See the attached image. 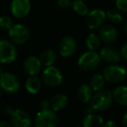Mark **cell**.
<instances>
[{"label":"cell","instance_id":"obj_40","mask_svg":"<svg viewBox=\"0 0 127 127\" xmlns=\"http://www.w3.org/2000/svg\"><path fill=\"white\" fill-rule=\"evenodd\" d=\"M77 127H83V126H77Z\"/></svg>","mask_w":127,"mask_h":127},{"label":"cell","instance_id":"obj_28","mask_svg":"<svg viewBox=\"0 0 127 127\" xmlns=\"http://www.w3.org/2000/svg\"><path fill=\"white\" fill-rule=\"evenodd\" d=\"M51 105H50V101L46 99H41L39 102V109L40 111H44V110H48V109H51Z\"/></svg>","mask_w":127,"mask_h":127},{"label":"cell","instance_id":"obj_33","mask_svg":"<svg viewBox=\"0 0 127 127\" xmlns=\"http://www.w3.org/2000/svg\"><path fill=\"white\" fill-rule=\"evenodd\" d=\"M122 126L123 127H127V112L125 113L124 117L122 119Z\"/></svg>","mask_w":127,"mask_h":127},{"label":"cell","instance_id":"obj_5","mask_svg":"<svg viewBox=\"0 0 127 127\" xmlns=\"http://www.w3.org/2000/svg\"><path fill=\"white\" fill-rule=\"evenodd\" d=\"M9 39L15 45H22L30 39V30L23 24H15L8 30Z\"/></svg>","mask_w":127,"mask_h":127},{"label":"cell","instance_id":"obj_12","mask_svg":"<svg viewBox=\"0 0 127 127\" xmlns=\"http://www.w3.org/2000/svg\"><path fill=\"white\" fill-rule=\"evenodd\" d=\"M77 49V42L71 35H65L58 44V52L64 58H69L75 54Z\"/></svg>","mask_w":127,"mask_h":127},{"label":"cell","instance_id":"obj_29","mask_svg":"<svg viewBox=\"0 0 127 127\" xmlns=\"http://www.w3.org/2000/svg\"><path fill=\"white\" fill-rule=\"evenodd\" d=\"M58 4L60 8L67 9L69 7H71V0H58Z\"/></svg>","mask_w":127,"mask_h":127},{"label":"cell","instance_id":"obj_13","mask_svg":"<svg viewBox=\"0 0 127 127\" xmlns=\"http://www.w3.org/2000/svg\"><path fill=\"white\" fill-rule=\"evenodd\" d=\"M98 54H99L101 60L105 61L109 64L118 63L119 62H120L121 58H122L120 51L117 48L110 45L102 48Z\"/></svg>","mask_w":127,"mask_h":127},{"label":"cell","instance_id":"obj_9","mask_svg":"<svg viewBox=\"0 0 127 127\" xmlns=\"http://www.w3.org/2000/svg\"><path fill=\"white\" fill-rule=\"evenodd\" d=\"M58 123V117L56 112L51 109L39 111L34 120L35 127H56Z\"/></svg>","mask_w":127,"mask_h":127},{"label":"cell","instance_id":"obj_7","mask_svg":"<svg viewBox=\"0 0 127 127\" xmlns=\"http://www.w3.org/2000/svg\"><path fill=\"white\" fill-rule=\"evenodd\" d=\"M20 87V80L15 74L4 72L0 76V89L7 94H15Z\"/></svg>","mask_w":127,"mask_h":127},{"label":"cell","instance_id":"obj_10","mask_svg":"<svg viewBox=\"0 0 127 127\" xmlns=\"http://www.w3.org/2000/svg\"><path fill=\"white\" fill-rule=\"evenodd\" d=\"M106 19V12L101 9H94L92 11H89L85 18V24L89 30H96L100 29L104 25Z\"/></svg>","mask_w":127,"mask_h":127},{"label":"cell","instance_id":"obj_30","mask_svg":"<svg viewBox=\"0 0 127 127\" xmlns=\"http://www.w3.org/2000/svg\"><path fill=\"white\" fill-rule=\"evenodd\" d=\"M120 54H121L122 58H124L125 60L127 61V42H126V43L121 47Z\"/></svg>","mask_w":127,"mask_h":127},{"label":"cell","instance_id":"obj_35","mask_svg":"<svg viewBox=\"0 0 127 127\" xmlns=\"http://www.w3.org/2000/svg\"><path fill=\"white\" fill-rule=\"evenodd\" d=\"M125 32H126V34L127 35V19H126V24H125Z\"/></svg>","mask_w":127,"mask_h":127},{"label":"cell","instance_id":"obj_19","mask_svg":"<svg viewBox=\"0 0 127 127\" xmlns=\"http://www.w3.org/2000/svg\"><path fill=\"white\" fill-rule=\"evenodd\" d=\"M42 88V80L37 75L30 76L25 81V89L31 94H37Z\"/></svg>","mask_w":127,"mask_h":127},{"label":"cell","instance_id":"obj_16","mask_svg":"<svg viewBox=\"0 0 127 127\" xmlns=\"http://www.w3.org/2000/svg\"><path fill=\"white\" fill-rule=\"evenodd\" d=\"M93 89L91 87L90 85H86V84L81 85L78 87V93H77L78 100L83 104H88L93 97Z\"/></svg>","mask_w":127,"mask_h":127},{"label":"cell","instance_id":"obj_17","mask_svg":"<svg viewBox=\"0 0 127 127\" xmlns=\"http://www.w3.org/2000/svg\"><path fill=\"white\" fill-rule=\"evenodd\" d=\"M68 104V98L64 94H57L51 98L50 101L51 109L54 112L61 111L66 107Z\"/></svg>","mask_w":127,"mask_h":127},{"label":"cell","instance_id":"obj_14","mask_svg":"<svg viewBox=\"0 0 127 127\" xmlns=\"http://www.w3.org/2000/svg\"><path fill=\"white\" fill-rule=\"evenodd\" d=\"M98 35L103 42L111 44L117 41L119 37V30L112 24H105L99 29Z\"/></svg>","mask_w":127,"mask_h":127},{"label":"cell","instance_id":"obj_2","mask_svg":"<svg viewBox=\"0 0 127 127\" xmlns=\"http://www.w3.org/2000/svg\"><path fill=\"white\" fill-rule=\"evenodd\" d=\"M113 101L112 93L106 89H101L93 94L91 100V105L95 111L102 112L110 108Z\"/></svg>","mask_w":127,"mask_h":127},{"label":"cell","instance_id":"obj_8","mask_svg":"<svg viewBox=\"0 0 127 127\" xmlns=\"http://www.w3.org/2000/svg\"><path fill=\"white\" fill-rule=\"evenodd\" d=\"M42 80L48 87H57L61 85L63 75L59 69L55 66L45 67L42 73Z\"/></svg>","mask_w":127,"mask_h":127},{"label":"cell","instance_id":"obj_24","mask_svg":"<svg viewBox=\"0 0 127 127\" xmlns=\"http://www.w3.org/2000/svg\"><path fill=\"white\" fill-rule=\"evenodd\" d=\"M105 77H104L103 74H95L92 76L90 80V86L94 92L99 91L103 89L104 86H105Z\"/></svg>","mask_w":127,"mask_h":127},{"label":"cell","instance_id":"obj_4","mask_svg":"<svg viewBox=\"0 0 127 127\" xmlns=\"http://www.w3.org/2000/svg\"><path fill=\"white\" fill-rule=\"evenodd\" d=\"M105 81L111 84H119L126 78L127 71L123 66L118 64H110L103 70Z\"/></svg>","mask_w":127,"mask_h":127},{"label":"cell","instance_id":"obj_20","mask_svg":"<svg viewBox=\"0 0 127 127\" xmlns=\"http://www.w3.org/2000/svg\"><path fill=\"white\" fill-rule=\"evenodd\" d=\"M40 62L44 67H50L53 66L57 61V53L54 49H44L40 55Z\"/></svg>","mask_w":127,"mask_h":127},{"label":"cell","instance_id":"obj_36","mask_svg":"<svg viewBox=\"0 0 127 127\" xmlns=\"http://www.w3.org/2000/svg\"><path fill=\"white\" fill-rule=\"evenodd\" d=\"M3 73H4V72H3V67H2L1 66H0V76H1L2 74H3Z\"/></svg>","mask_w":127,"mask_h":127},{"label":"cell","instance_id":"obj_23","mask_svg":"<svg viewBox=\"0 0 127 127\" xmlns=\"http://www.w3.org/2000/svg\"><path fill=\"white\" fill-rule=\"evenodd\" d=\"M71 8L74 10L75 13L81 17H86L89 12V9L85 1L84 0H74L71 2Z\"/></svg>","mask_w":127,"mask_h":127},{"label":"cell","instance_id":"obj_18","mask_svg":"<svg viewBox=\"0 0 127 127\" xmlns=\"http://www.w3.org/2000/svg\"><path fill=\"white\" fill-rule=\"evenodd\" d=\"M104 119L100 115L96 113H89L84 118L82 126L83 127H103Z\"/></svg>","mask_w":127,"mask_h":127},{"label":"cell","instance_id":"obj_34","mask_svg":"<svg viewBox=\"0 0 127 127\" xmlns=\"http://www.w3.org/2000/svg\"><path fill=\"white\" fill-rule=\"evenodd\" d=\"M93 111H95L93 108H92V106L90 105V106H87V107H85V112H86L87 114H89V113H92Z\"/></svg>","mask_w":127,"mask_h":127},{"label":"cell","instance_id":"obj_6","mask_svg":"<svg viewBox=\"0 0 127 127\" xmlns=\"http://www.w3.org/2000/svg\"><path fill=\"white\" fill-rule=\"evenodd\" d=\"M17 58V49L10 40H0V63L10 64Z\"/></svg>","mask_w":127,"mask_h":127},{"label":"cell","instance_id":"obj_39","mask_svg":"<svg viewBox=\"0 0 127 127\" xmlns=\"http://www.w3.org/2000/svg\"><path fill=\"white\" fill-rule=\"evenodd\" d=\"M84 1H89V0H84Z\"/></svg>","mask_w":127,"mask_h":127},{"label":"cell","instance_id":"obj_3","mask_svg":"<svg viewBox=\"0 0 127 127\" xmlns=\"http://www.w3.org/2000/svg\"><path fill=\"white\" fill-rule=\"evenodd\" d=\"M101 58L97 51L88 50L83 53L78 60V67L80 70L90 72L99 66Z\"/></svg>","mask_w":127,"mask_h":127},{"label":"cell","instance_id":"obj_1","mask_svg":"<svg viewBox=\"0 0 127 127\" xmlns=\"http://www.w3.org/2000/svg\"><path fill=\"white\" fill-rule=\"evenodd\" d=\"M4 111L10 116V122L13 127H31V119L26 111L12 106H6Z\"/></svg>","mask_w":127,"mask_h":127},{"label":"cell","instance_id":"obj_32","mask_svg":"<svg viewBox=\"0 0 127 127\" xmlns=\"http://www.w3.org/2000/svg\"><path fill=\"white\" fill-rule=\"evenodd\" d=\"M0 127H13L10 122L8 121H0Z\"/></svg>","mask_w":127,"mask_h":127},{"label":"cell","instance_id":"obj_37","mask_svg":"<svg viewBox=\"0 0 127 127\" xmlns=\"http://www.w3.org/2000/svg\"><path fill=\"white\" fill-rule=\"evenodd\" d=\"M1 95H2L1 94V89H0V99H1Z\"/></svg>","mask_w":127,"mask_h":127},{"label":"cell","instance_id":"obj_21","mask_svg":"<svg viewBox=\"0 0 127 127\" xmlns=\"http://www.w3.org/2000/svg\"><path fill=\"white\" fill-rule=\"evenodd\" d=\"M113 100L121 105L127 106V86H120L112 92Z\"/></svg>","mask_w":127,"mask_h":127},{"label":"cell","instance_id":"obj_38","mask_svg":"<svg viewBox=\"0 0 127 127\" xmlns=\"http://www.w3.org/2000/svg\"><path fill=\"white\" fill-rule=\"evenodd\" d=\"M109 1H112H112H116V0H109Z\"/></svg>","mask_w":127,"mask_h":127},{"label":"cell","instance_id":"obj_31","mask_svg":"<svg viewBox=\"0 0 127 127\" xmlns=\"http://www.w3.org/2000/svg\"><path fill=\"white\" fill-rule=\"evenodd\" d=\"M103 127H119L117 123L113 120H107L106 122H104Z\"/></svg>","mask_w":127,"mask_h":127},{"label":"cell","instance_id":"obj_27","mask_svg":"<svg viewBox=\"0 0 127 127\" xmlns=\"http://www.w3.org/2000/svg\"><path fill=\"white\" fill-rule=\"evenodd\" d=\"M116 7L121 12L127 13V0H116Z\"/></svg>","mask_w":127,"mask_h":127},{"label":"cell","instance_id":"obj_22","mask_svg":"<svg viewBox=\"0 0 127 127\" xmlns=\"http://www.w3.org/2000/svg\"><path fill=\"white\" fill-rule=\"evenodd\" d=\"M101 39H100L98 34L96 33H91L85 38V45L89 50L97 51L99 49L101 45Z\"/></svg>","mask_w":127,"mask_h":127},{"label":"cell","instance_id":"obj_25","mask_svg":"<svg viewBox=\"0 0 127 127\" xmlns=\"http://www.w3.org/2000/svg\"><path fill=\"white\" fill-rule=\"evenodd\" d=\"M106 18L112 23V24H120L124 20L122 12L118 9H111L106 11Z\"/></svg>","mask_w":127,"mask_h":127},{"label":"cell","instance_id":"obj_11","mask_svg":"<svg viewBox=\"0 0 127 127\" xmlns=\"http://www.w3.org/2000/svg\"><path fill=\"white\" fill-rule=\"evenodd\" d=\"M31 4L30 0H12L10 5L11 15L15 18L21 19L29 15Z\"/></svg>","mask_w":127,"mask_h":127},{"label":"cell","instance_id":"obj_26","mask_svg":"<svg viewBox=\"0 0 127 127\" xmlns=\"http://www.w3.org/2000/svg\"><path fill=\"white\" fill-rule=\"evenodd\" d=\"M13 20L9 16H2L0 17V29L8 31L13 26Z\"/></svg>","mask_w":127,"mask_h":127},{"label":"cell","instance_id":"obj_15","mask_svg":"<svg viewBox=\"0 0 127 127\" xmlns=\"http://www.w3.org/2000/svg\"><path fill=\"white\" fill-rule=\"evenodd\" d=\"M42 63L40 59L35 55H30L24 62V70L28 75H37L42 68Z\"/></svg>","mask_w":127,"mask_h":127}]
</instances>
